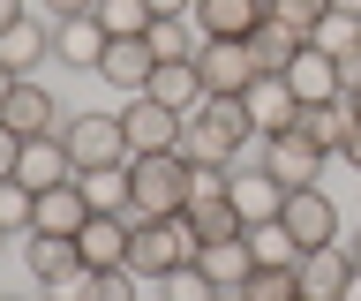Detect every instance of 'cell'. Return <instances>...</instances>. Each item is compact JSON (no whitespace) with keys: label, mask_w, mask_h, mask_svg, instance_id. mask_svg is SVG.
Returning a JSON list of instances; mask_svg holds the SVG:
<instances>
[{"label":"cell","mask_w":361,"mask_h":301,"mask_svg":"<svg viewBox=\"0 0 361 301\" xmlns=\"http://www.w3.org/2000/svg\"><path fill=\"white\" fill-rule=\"evenodd\" d=\"M128 233H135L128 211H90V226L75 233V249H83V271H113V264H128Z\"/></svg>","instance_id":"4fadbf2b"},{"label":"cell","mask_w":361,"mask_h":301,"mask_svg":"<svg viewBox=\"0 0 361 301\" xmlns=\"http://www.w3.org/2000/svg\"><path fill=\"white\" fill-rule=\"evenodd\" d=\"M219 301H233V294H219Z\"/></svg>","instance_id":"c3c4849f"},{"label":"cell","mask_w":361,"mask_h":301,"mask_svg":"<svg viewBox=\"0 0 361 301\" xmlns=\"http://www.w3.org/2000/svg\"><path fill=\"white\" fill-rule=\"evenodd\" d=\"M23 16H30V0H0V30H8V23H23Z\"/></svg>","instance_id":"60d3db41"},{"label":"cell","mask_w":361,"mask_h":301,"mask_svg":"<svg viewBox=\"0 0 361 301\" xmlns=\"http://www.w3.org/2000/svg\"><path fill=\"white\" fill-rule=\"evenodd\" d=\"M346 166L361 173V113H354V143H346Z\"/></svg>","instance_id":"b9f144b4"},{"label":"cell","mask_w":361,"mask_h":301,"mask_svg":"<svg viewBox=\"0 0 361 301\" xmlns=\"http://www.w3.org/2000/svg\"><path fill=\"white\" fill-rule=\"evenodd\" d=\"M346 256H354V271H361V233H354V241H346Z\"/></svg>","instance_id":"bcb514c9"},{"label":"cell","mask_w":361,"mask_h":301,"mask_svg":"<svg viewBox=\"0 0 361 301\" xmlns=\"http://www.w3.org/2000/svg\"><path fill=\"white\" fill-rule=\"evenodd\" d=\"M30 226H38V188H30V181H0V233L23 241Z\"/></svg>","instance_id":"f546056e"},{"label":"cell","mask_w":361,"mask_h":301,"mask_svg":"<svg viewBox=\"0 0 361 301\" xmlns=\"http://www.w3.org/2000/svg\"><path fill=\"white\" fill-rule=\"evenodd\" d=\"M151 53L158 61H196L203 53V23L196 16H158L151 23Z\"/></svg>","instance_id":"484cf974"},{"label":"cell","mask_w":361,"mask_h":301,"mask_svg":"<svg viewBox=\"0 0 361 301\" xmlns=\"http://www.w3.org/2000/svg\"><path fill=\"white\" fill-rule=\"evenodd\" d=\"M331 8H338V16H361V0H331Z\"/></svg>","instance_id":"f6af8a7d"},{"label":"cell","mask_w":361,"mask_h":301,"mask_svg":"<svg viewBox=\"0 0 361 301\" xmlns=\"http://www.w3.org/2000/svg\"><path fill=\"white\" fill-rule=\"evenodd\" d=\"M0 301H8V294H0Z\"/></svg>","instance_id":"f907efd6"},{"label":"cell","mask_w":361,"mask_h":301,"mask_svg":"<svg viewBox=\"0 0 361 301\" xmlns=\"http://www.w3.org/2000/svg\"><path fill=\"white\" fill-rule=\"evenodd\" d=\"M279 226L301 241V256L324 249V241H338V204L324 196V188H286V204H279Z\"/></svg>","instance_id":"ba28073f"},{"label":"cell","mask_w":361,"mask_h":301,"mask_svg":"<svg viewBox=\"0 0 361 301\" xmlns=\"http://www.w3.org/2000/svg\"><path fill=\"white\" fill-rule=\"evenodd\" d=\"M233 188V166H188V204H219Z\"/></svg>","instance_id":"8d00e7d4"},{"label":"cell","mask_w":361,"mask_h":301,"mask_svg":"<svg viewBox=\"0 0 361 301\" xmlns=\"http://www.w3.org/2000/svg\"><path fill=\"white\" fill-rule=\"evenodd\" d=\"M16 181H30V188H61V181H75L68 143H61V136H30V143H23V159H16Z\"/></svg>","instance_id":"ffe728a7"},{"label":"cell","mask_w":361,"mask_h":301,"mask_svg":"<svg viewBox=\"0 0 361 301\" xmlns=\"http://www.w3.org/2000/svg\"><path fill=\"white\" fill-rule=\"evenodd\" d=\"M0 241H8V233H0Z\"/></svg>","instance_id":"681fc988"},{"label":"cell","mask_w":361,"mask_h":301,"mask_svg":"<svg viewBox=\"0 0 361 301\" xmlns=\"http://www.w3.org/2000/svg\"><path fill=\"white\" fill-rule=\"evenodd\" d=\"M264 16L286 23V30H301V38H316V23L331 16V0H264Z\"/></svg>","instance_id":"e575fe53"},{"label":"cell","mask_w":361,"mask_h":301,"mask_svg":"<svg viewBox=\"0 0 361 301\" xmlns=\"http://www.w3.org/2000/svg\"><path fill=\"white\" fill-rule=\"evenodd\" d=\"M233 301H301V278H293V264H256L233 286Z\"/></svg>","instance_id":"83f0119b"},{"label":"cell","mask_w":361,"mask_h":301,"mask_svg":"<svg viewBox=\"0 0 361 301\" xmlns=\"http://www.w3.org/2000/svg\"><path fill=\"white\" fill-rule=\"evenodd\" d=\"M61 143L75 173H98V166H128V136H121V113H68L61 121Z\"/></svg>","instance_id":"277c9868"},{"label":"cell","mask_w":361,"mask_h":301,"mask_svg":"<svg viewBox=\"0 0 361 301\" xmlns=\"http://www.w3.org/2000/svg\"><path fill=\"white\" fill-rule=\"evenodd\" d=\"M286 91L301 98V106H324V98H346V75H338V53H324L309 38V46L286 61Z\"/></svg>","instance_id":"8fae6325"},{"label":"cell","mask_w":361,"mask_h":301,"mask_svg":"<svg viewBox=\"0 0 361 301\" xmlns=\"http://www.w3.org/2000/svg\"><path fill=\"white\" fill-rule=\"evenodd\" d=\"M196 23L203 38H248L264 23V0H196Z\"/></svg>","instance_id":"603a6c76"},{"label":"cell","mask_w":361,"mask_h":301,"mask_svg":"<svg viewBox=\"0 0 361 301\" xmlns=\"http://www.w3.org/2000/svg\"><path fill=\"white\" fill-rule=\"evenodd\" d=\"M346 106H354V113H361V83H354V91H346Z\"/></svg>","instance_id":"7dc6e473"},{"label":"cell","mask_w":361,"mask_h":301,"mask_svg":"<svg viewBox=\"0 0 361 301\" xmlns=\"http://www.w3.org/2000/svg\"><path fill=\"white\" fill-rule=\"evenodd\" d=\"M0 121H8L23 143H30V136H61V106H53V91H45L38 75H16V91H8Z\"/></svg>","instance_id":"7c38bea8"},{"label":"cell","mask_w":361,"mask_h":301,"mask_svg":"<svg viewBox=\"0 0 361 301\" xmlns=\"http://www.w3.org/2000/svg\"><path fill=\"white\" fill-rule=\"evenodd\" d=\"M196 75H203V91H211V98H248V83H256L264 68H256L248 38H203Z\"/></svg>","instance_id":"8992f818"},{"label":"cell","mask_w":361,"mask_h":301,"mask_svg":"<svg viewBox=\"0 0 361 301\" xmlns=\"http://www.w3.org/2000/svg\"><path fill=\"white\" fill-rule=\"evenodd\" d=\"M248 136H256V121H248L241 98H203L196 113L180 121V159L188 166H233Z\"/></svg>","instance_id":"6da1fadb"},{"label":"cell","mask_w":361,"mask_h":301,"mask_svg":"<svg viewBox=\"0 0 361 301\" xmlns=\"http://www.w3.org/2000/svg\"><path fill=\"white\" fill-rule=\"evenodd\" d=\"M301 46H309V38H301V30H286V23H271V16L248 30V53H256V68H264V75H286V61H293Z\"/></svg>","instance_id":"d4e9b609"},{"label":"cell","mask_w":361,"mask_h":301,"mask_svg":"<svg viewBox=\"0 0 361 301\" xmlns=\"http://www.w3.org/2000/svg\"><path fill=\"white\" fill-rule=\"evenodd\" d=\"M226 196H233V211H241L248 226H264V219H279V204H286V188L271 181L264 166H241V159H233V188H226Z\"/></svg>","instance_id":"d6986e66"},{"label":"cell","mask_w":361,"mask_h":301,"mask_svg":"<svg viewBox=\"0 0 361 301\" xmlns=\"http://www.w3.org/2000/svg\"><path fill=\"white\" fill-rule=\"evenodd\" d=\"M196 264H203L211 278H219L226 294H233V286H241V278L256 271V256H248V233H233V241H203V249H196Z\"/></svg>","instance_id":"cb8c5ba5"},{"label":"cell","mask_w":361,"mask_h":301,"mask_svg":"<svg viewBox=\"0 0 361 301\" xmlns=\"http://www.w3.org/2000/svg\"><path fill=\"white\" fill-rule=\"evenodd\" d=\"M241 106H248V121H256V136H279V128H293V121H301V98L286 91V75H256Z\"/></svg>","instance_id":"e0dca14e"},{"label":"cell","mask_w":361,"mask_h":301,"mask_svg":"<svg viewBox=\"0 0 361 301\" xmlns=\"http://www.w3.org/2000/svg\"><path fill=\"white\" fill-rule=\"evenodd\" d=\"M188 226H196V241H233V233H248V219L233 211V196H219V204H188Z\"/></svg>","instance_id":"4dcf8cb0"},{"label":"cell","mask_w":361,"mask_h":301,"mask_svg":"<svg viewBox=\"0 0 361 301\" xmlns=\"http://www.w3.org/2000/svg\"><path fill=\"white\" fill-rule=\"evenodd\" d=\"M248 256H256V264H301V241H293L279 219H264V226H248Z\"/></svg>","instance_id":"d6a6232c"},{"label":"cell","mask_w":361,"mask_h":301,"mask_svg":"<svg viewBox=\"0 0 361 301\" xmlns=\"http://www.w3.org/2000/svg\"><path fill=\"white\" fill-rule=\"evenodd\" d=\"M256 166H264L279 188H316L331 159H324V151L301 136V128H279V136H264V159H256Z\"/></svg>","instance_id":"52a82bcc"},{"label":"cell","mask_w":361,"mask_h":301,"mask_svg":"<svg viewBox=\"0 0 361 301\" xmlns=\"http://www.w3.org/2000/svg\"><path fill=\"white\" fill-rule=\"evenodd\" d=\"M301 136L324 151V159H346V143H354V106L346 98H324V106H301V121H293Z\"/></svg>","instance_id":"2e32d148"},{"label":"cell","mask_w":361,"mask_h":301,"mask_svg":"<svg viewBox=\"0 0 361 301\" xmlns=\"http://www.w3.org/2000/svg\"><path fill=\"white\" fill-rule=\"evenodd\" d=\"M23 264H30V278H38L45 294H68L83 278V249L68 233H23Z\"/></svg>","instance_id":"9c48e42d"},{"label":"cell","mask_w":361,"mask_h":301,"mask_svg":"<svg viewBox=\"0 0 361 301\" xmlns=\"http://www.w3.org/2000/svg\"><path fill=\"white\" fill-rule=\"evenodd\" d=\"M316 46H324V53H354L361 46V16H338V8H331V16L316 23Z\"/></svg>","instance_id":"d590c367"},{"label":"cell","mask_w":361,"mask_h":301,"mask_svg":"<svg viewBox=\"0 0 361 301\" xmlns=\"http://www.w3.org/2000/svg\"><path fill=\"white\" fill-rule=\"evenodd\" d=\"M16 159H23V136L0 121V181H16Z\"/></svg>","instance_id":"f35d334b"},{"label":"cell","mask_w":361,"mask_h":301,"mask_svg":"<svg viewBox=\"0 0 361 301\" xmlns=\"http://www.w3.org/2000/svg\"><path fill=\"white\" fill-rule=\"evenodd\" d=\"M151 98L158 106H173V113H196L203 98V75H196V61H158V75H151Z\"/></svg>","instance_id":"7402d4cb"},{"label":"cell","mask_w":361,"mask_h":301,"mask_svg":"<svg viewBox=\"0 0 361 301\" xmlns=\"http://www.w3.org/2000/svg\"><path fill=\"white\" fill-rule=\"evenodd\" d=\"M83 226H90L83 173H75V181H61V188H38V226H30V233H68V241H75Z\"/></svg>","instance_id":"9a60e30c"},{"label":"cell","mask_w":361,"mask_h":301,"mask_svg":"<svg viewBox=\"0 0 361 301\" xmlns=\"http://www.w3.org/2000/svg\"><path fill=\"white\" fill-rule=\"evenodd\" d=\"M8 91H16V68H8V61H0V106H8Z\"/></svg>","instance_id":"7bdbcfd3"},{"label":"cell","mask_w":361,"mask_h":301,"mask_svg":"<svg viewBox=\"0 0 361 301\" xmlns=\"http://www.w3.org/2000/svg\"><path fill=\"white\" fill-rule=\"evenodd\" d=\"M83 196L90 211H128V166H98V173H83ZM135 219V211H128Z\"/></svg>","instance_id":"1f68e13d"},{"label":"cell","mask_w":361,"mask_h":301,"mask_svg":"<svg viewBox=\"0 0 361 301\" xmlns=\"http://www.w3.org/2000/svg\"><path fill=\"white\" fill-rule=\"evenodd\" d=\"M135 286H143V278H135L128 264H113V271H83V278H75V286H68L61 301H143Z\"/></svg>","instance_id":"4316f807"},{"label":"cell","mask_w":361,"mask_h":301,"mask_svg":"<svg viewBox=\"0 0 361 301\" xmlns=\"http://www.w3.org/2000/svg\"><path fill=\"white\" fill-rule=\"evenodd\" d=\"M151 16H196V0H151Z\"/></svg>","instance_id":"ab89813d"},{"label":"cell","mask_w":361,"mask_h":301,"mask_svg":"<svg viewBox=\"0 0 361 301\" xmlns=\"http://www.w3.org/2000/svg\"><path fill=\"white\" fill-rule=\"evenodd\" d=\"M128 211L135 219H173V211H188V159H180V151L128 159Z\"/></svg>","instance_id":"3957f363"},{"label":"cell","mask_w":361,"mask_h":301,"mask_svg":"<svg viewBox=\"0 0 361 301\" xmlns=\"http://www.w3.org/2000/svg\"><path fill=\"white\" fill-rule=\"evenodd\" d=\"M293 278H301V301H338V294H346V278H354V256H346V241H324V249H309L301 264H293Z\"/></svg>","instance_id":"5bb4252c"},{"label":"cell","mask_w":361,"mask_h":301,"mask_svg":"<svg viewBox=\"0 0 361 301\" xmlns=\"http://www.w3.org/2000/svg\"><path fill=\"white\" fill-rule=\"evenodd\" d=\"M158 286H166V301H219V294H226V286L203 271V264H180V271H166Z\"/></svg>","instance_id":"836d02e7"},{"label":"cell","mask_w":361,"mask_h":301,"mask_svg":"<svg viewBox=\"0 0 361 301\" xmlns=\"http://www.w3.org/2000/svg\"><path fill=\"white\" fill-rule=\"evenodd\" d=\"M180 121L173 106H158L151 91L143 98H121V136H128V159H151V151H180Z\"/></svg>","instance_id":"5b68a950"},{"label":"cell","mask_w":361,"mask_h":301,"mask_svg":"<svg viewBox=\"0 0 361 301\" xmlns=\"http://www.w3.org/2000/svg\"><path fill=\"white\" fill-rule=\"evenodd\" d=\"M98 75H106L121 98H143V91H151V75H158L151 38H106V53H98Z\"/></svg>","instance_id":"30bf717a"},{"label":"cell","mask_w":361,"mask_h":301,"mask_svg":"<svg viewBox=\"0 0 361 301\" xmlns=\"http://www.w3.org/2000/svg\"><path fill=\"white\" fill-rule=\"evenodd\" d=\"M38 8H45V23H75V16H90L98 0H38Z\"/></svg>","instance_id":"74e56055"},{"label":"cell","mask_w":361,"mask_h":301,"mask_svg":"<svg viewBox=\"0 0 361 301\" xmlns=\"http://www.w3.org/2000/svg\"><path fill=\"white\" fill-rule=\"evenodd\" d=\"M338 301H361V271H354V278H346V294H338Z\"/></svg>","instance_id":"ee69618b"},{"label":"cell","mask_w":361,"mask_h":301,"mask_svg":"<svg viewBox=\"0 0 361 301\" xmlns=\"http://www.w3.org/2000/svg\"><path fill=\"white\" fill-rule=\"evenodd\" d=\"M0 61H8L16 75H38L45 61H53V23H45V16H23V23H8V30H0Z\"/></svg>","instance_id":"ac0fdd59"},{"label":"cell","mask_w":361,"mask_h":301,"mask_svg":"<svg viewBox=\"0 0 361 301\" xmlns=\"http://www.w3.org/2000/svg\"><path fill=\"white\" fill-rule=\"evenodd\" d=\"M90 16H98V30H106V38H151V0H98V8H90Z\"/></svg>","instance_id":"f1b7e54d"},{"label":"cell","mask_w":361,"mask_h":301,"mask_svg":"<svg viewBox=\"0 0 361 301\" xmlns=\"http://www.w3.org/2000/svg\"><path fill=\"white\" fill-rule=\"evenodd\" d=\"M98 53H106V30H98V16L53 23V61H61V68H90V75H98Z\"/></svg>","instance_id":"44dd1931"},{"label":"cell","mask_w":361,"mask_h":301,"mask_svg":"<svg viewBox=\"0 0 361 301\" xmlns=\"http://www.w3.org/2000/svg\"><path fill=\"white\" fill-rule=\"evenodd\" d=\"M196 226H188V211H173V219H135L128 233V271L135 278H166L180 271V264H196Z\"/></svg>","instance_id":"7a4b0ae2"}]
</instances>
